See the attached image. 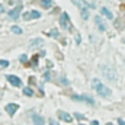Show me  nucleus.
Instances as JSON below:
<instances>
[{"label":"nucleus","instance_id":"16","mask_svg":"<svg viewBox=\"0 0 125 125\" xmlns=\"http://www.w3.org/2000/svg\"><path fill=\"white\" fill-rule=\"evenodd\" d=\"M80 12H82V18H83V19H89V9H87V7L82 9Z\"/></svg>","mask_w":125,"mask_h":125},{"label":"nucleus","instance_id":"30","mask_svg":"<svg viewBox=\"0 0 125 125\" xmlns=\"http://www.w3.org/2000/svg\"><path fill=\"white\" fill-rule=\"evenodd\" d=\"M90 125H99V122H97V121H92V122H90Z\"/></svg>","mask_w":125,"mask_h":125},{"label":"nucleus","instance_id":"24","mask_svg":"<svg viewBox=\"0 0 125 125\" xmlns=\"http://www.w3.org/2000/svg\"><path fill=\"white\" fill-rule=\"evenodd\" d=\"M61 84H64V86H68V82H67V79H65V77H61Z\"/></svg>","mask_w":125,"mask_h":125},{"label":"nucleus","instance_id":"7","mask_svg":"<svg viewBox=\"0 0 125 125\" xmlns=\"http://www.w3.org/2000/svg\"><path fill=\"white\" fill-rule=\"evenodd\" d=\"M60 25H61L62 29H68V26H70V18H68L67 13H62L61 16H60Z\"/></svg>","mask_w":125,"mask_h":125},{"label":"nucleus","instance_id":"14","mask_svg":"<svg viewBox=\"0 0 125 125\" xmlns=\"http://www.w3.org/2000/svg\"><path fill=\"white\" fill-rule=\"evenodd\" d=\"M41 4H42V7L48 9V7L52 6V0H41Z\"/></svg>","mask_w":125,"mask_h":125},{"label":"nucleus","instance_id":"25","mask_svg":"<svg viewBox=\"0 0 125 125\" xmlns=\"http://www.w3.org/2000/svg\"><path fill=\"white\" fill-rule=\"evenodd\" d=\"M36 64H38V55H35L32 60V65H36Z\"/></svg>","mask_w":125,"mask_h":125},{"label":"nucleus","instance_id":"11","mask_svg":"<svg viewBox=\"0 0 125 125\" xmlns=\"http://www.w3.org/2000/svg\"><path fill=\"white\" fill-rule=\"evenodd\" d=\"M42 45H44V39H42V38H35V39L31 41L32 48H39V47H42Z\"/></svg>","mask_w":125,"mask_h":125},{"label":"nucleus","instance_id":"28","mask_svg":"<svg viewBox=\"0 0 125 125\" xmlns=\"http://www.w3.org/2000/svg\"><path fill=\"white\" fill-rule=\"evenodd\" d=\"M0 13H4V6L3 4H0Z\"/></svg>","mask_w":125,"mask_h":125},{"label":"nucleus","instance_id":"27","mask_svg":"<svg viewBox=\"0 0 125 125\" xmlns=\"http://www.w3.org/2000/svg\"><path fill=\"white\" fill-rule=\"evenodd\" d=\"M118 124H119V125H125V119H122V118H118Z\"/></svg>","mask_w":125,"mask_h":125},{"label":"nucleus","instance_id":"2","mask_svg":"<svg viewBox=\"0 0 125 125\" xmlns=\"http://www.w3.org/2000/svg\"><path fill=\"white\" fill-rule=\"evenodd\" d=\"M94 90L97 92V94H99L100 97H105V99L111 97V94H112V90H111L108 86H105L103 83H99V84L94 87Z\"/></svg>","mask_w":125,"mask_h":125},{"label":"nucleus","instance_id":"26","mask_svg":"<svg viewBox=\"0 0 125 125\" xmlns=\"http://www.w3.org/2000/svg\"><path fill=\"white\" fill-rule=\"evenodd\" d=\"M48 122H50V125H58V122H57L55 119H52V118H51V119H50Z\"/></svg>","mask_w":125,"mask_h":125},{"label":"nucleus","instance_id":"33","mask_svg":"<svg viewBox=\"0 0 125 125\" xmlns=\"http://www.w3.org/2000/svg\"><path fill=\"white\" fill-rule=\"evenodd\" d=\"M79 125H84V124H79Z\"/></svg>","mask_w":125,"mask_h":125},{"label":"nucleus","instance_id":"6","mask_svg":"<svg viewBox=\"0 0 125 125\" xmlns=\"http://www.w3.org/2000/svg\"><path fill=\"white\" fill-rule=\"evenodd\" d=\"M41 18V13L38 10H31V12H26L23 13V19L25 21H29V19H39Z\"/></svg>","mask_w":125,"mask_h":125},{"label":"nucleus","instance_id":"9","mask_svg":"<svg viewBox=\"0 0 125 125\" xmlns=\"http://www.w3.org/2000/svg\"><path fill=\"white\" fill-rule=\"evenodd\" d=\"M18 109H19V105H18V103H9V105L6 106V112H7L10 116H13Z\"/></svg>","mask_w":125,"mask_h":125},{"label":"nucleus","instance_id":"4","mask_svg":"<svg viewBox=\"0 0 125 125\" xmlns=\"http://www.w3.org/2000/svg\"><path fill=\"white\" fill-rule=\"evenodd\" d=\"M71 99H73V100H82V102H86V103H89V105H93L94 103L93 97H90V96H87V94H82V96L74 94V96H71Z\"/></svg>","mask_w":125,"mask_h":125},{"label":"nucleus","instance_id":"10","mask_svg":"<svg viewBox=\"0 0 125 125\" xmlns=\"http://www.w3.org/2000/svg\"><path fill=\"white\" fill-rule=\"evenodd\" d=\"M94 22H96L97 29H99L100 32H105V31H106V25H105V22L102 21V18H100V16H96V18H94Z\"/></svg>","mask_w":125,"mask_h":125},{"label":"nucleus","instance_id":"5","mask_svg":"<svg viewBox=\"0 0 125 125\" xmlns=\"http://www.w3.org/2000/svg\"><path fill=\"white\" fill-rule=\"evenodd\" d=\"M21 12H22V4H18L16 7H13V9H10V12H9V18L10 19H18L19 18V15H21Z\"/></svg>","mask_w":125,"mask_h":125},{"label":"nucleus","instance_id":"31","mask_svg":"<svg viewBox=\"0 0 125 125\" xmlns=\"http://www.w3.org/2000/svg\"><path fill=\"white\" fill-rule=\"evenodd\" d=\"M15 1H16V0H7V3H9V4H13Z\"/></svg>","mask_w":125,"mask_h":125},{"label":"nucleus","instance_id":"20","mask_svg":"<svg viewBox=\"0 0 125 125\" xmlns=\"http://www.w3.org/2000/svg\"><path fill=\"white\" fill-rule=\"evenodd\" d=\"M0 67H3V68L9 67V61H6V60H0Z\"/></svg>","mask_w":125,"mask_h":125},{"label":"nucleus","instance_id":"17","mask_svg":"<svg viewBox=\"0 0 125 125\" xmlns=\"http://www.w3.org/2000/svg\"><path fill=\"white\" fill-rule=\"evenodd\" d=\"M48 35H50V36H52V38H58L60 32L57 31V29H51V31L48 32Z\"/></svg>","mask_w":125,"mask_h":125},{"label":"nucleus","instance_id":"13","mask_svg":"<svg viewBox=\"0 0 125 125\" xmlns=\"http://www.w3.org/2000/svg\"><path fill=\"white\" fill-rule=\"evenodd\" d=\"M32 121H33L35 125H44L45 124V119H44L42 116H39V115H33V116H32Z\"/></svg>","mask_w":125,"mask_h":125},{"label":"nucleus","instance_id":"29","mask_svg":"<svg viewBox=\"0 0 125 125\" xmlns=\"http://www.w3.org/2000/svg\"><path fill=\"white\" fill-rule=\"evenodd\" d=\"M80 41H82V38H80V36L77 35V38H76V42H77V44H80Z\"/></svg>","mask_w":125,"mask_h":125},{"label":"nucleus","instance_id":"23","mask_svg":"<svg viewBox=\"0 0 125 125\" xmlns=\"http://www.w3.org/2000/svg\"><path fill=\"white\" fill-rule=\"evenodd\" d=\"M50 79H51V74H50V71H47V73L44 74V80H45V82H48Z\"/></svg>","mask_w":125,"mask_h":125},{"label":"nucleus","instance_id":"12","mask_svg":"<svg viewBox=\"0 0 125 125\" xmlns=\"http://www.w3.org/2000/svg\"><path fill=\"white\" fill-rule=\"evenodd\" d=\"M100 13H102V15H103L105 18L111 19V21L114 19V13H112V12H111V10H109L108 7H102V9H100Z\"/></svg>","mask_w":125,"mask_h":125},{"label":"nucleus","instance_id":"21","mask_svg":"<svg viewBox=\"0 0 125 125\" xmlns=\"http://www.w3.org/2000/svg\"><path fill=\"white\" fill-rule=\"evenodd\" d=\"M99 83H100V80H99V79H93V80H92V87L94 89V87H96Z\"/></svg>","mask_w":125,"mask_h":125},{"label":"nucleus","instance_id":"22","mask_svg":"<svg viewBox=\"0 0 125 125\" xmlns=\"http://www.w3.org/2000/svg\"><path fill=\"white\" fill-rule=\"evenodd\" d=\"M19 60H21V62H23V64H26V62H28V57H26V55L23 54V55H21V58H19Z\"/></svg>","mask_w":125,"mask_h":125},{"label":"nucleus","instance_id":"19","mask_svg":"<svg viewBox=\"0 0 125 125\" xmlns=\"http://www.w3.org/2000/svg\"><path fill=\"white\" fill-rule=\"evenodd\" d=\"M23 93L26 94V96H32V94H33V90H32L31 87H25V89H23Z\"/></svg>","mask_w":125,"mask_h":125},{"label":"nucleus","instance_id":"18","mask_svg":"<svg viewBox=\"0 0 125 125\" xmlns=\"http://www.w3.org/2000/svg\"><path fill=\"white\" fill-rule=\"evenodd\" d=\"M74 118H76V119H79V121H83V119H86V116H84L83 114H79V112H76V114H74Z\"/></svg>","mask_w":125,"mask_h":125},{"label":"nucleus","instance_id":"15","mask_svg":"<svg viewBox=\"0 0 125 125\" xmlns=\"http://www.w3.org/2000/svg\"><path fill=\"white\" fill-rule=\"evenodd\" d=\"M10 31L13 32V33H18V35H22V28H19V26H16V25H13V26L10 28Z\"/></svg>","mask_w":125,"mask_h":125},{"label":"nucleus","instance_id":"3","mask_svg":"<svg viewBox=\"0 0 125 125\" xmlns=\"http://www.w3.org/2000/svg\"><path fill=\"white\" fill-rule=\"evenodd\" d=\"M6 79H7V82H9V83H10L12 86H15V87H21V86H22V80H21V79H19L18 76L9 74V76H7Z\"/></svg>","mask_w":125,"mask_h":125},{"label":"nucleus","instance_id":"32","mask_svg":"<svg viewBox=\"0 0 125 125\" xmlns=\"http://www.w3.org/2000/svg\"><path fill=\"white\" fill-rule=\"evenodd\" d=\"M106 125H114V124H112V122H108V124H106Z\"/></svg>","mask_w":125,"mask_h":125},{"label":"nucleus","instance_id":"1","mask_svg":"<svg viewBox=\"0 0 125 125\" xmlns=\"http://www.w3.org/2000/svg\"><path fill=\"white\" fill-rule=\"evenodd\" d=\"M102 74L106 80L109 82H116L118 80V74H116V70L109 67V65H102Z\"/></svg>","mask_w":125,"mask_h":125},{"label":"nucleus","instance_id":"8","mask_svg":"<svg viewBox=\"0 0 125 125\" xmlns=\"http://www.w3.org/2000/svg\"><path fill=\"white\" fill-rule=\"evenodd\" d=\"M57 115H58V118L61 119V121H64V122H71L73 121V116L70 115V114H67V112H64V111H58L57 112Z\"/></svg>","mask_w":125,"mask_h":125}]
</instances>
